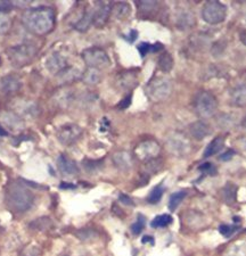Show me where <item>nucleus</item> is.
<instances>
[{
    "mask_svg": "<svg viewBox=\"0 0 246 256\" xmlns=\"http://www.w3.org/2000/svg\"><path fill=\"white\" fill-rule=\"evenodd\" d=\"M84 170L88 173H96L100 170L102 168V160H84L82 162Z\"/></svg>",
    "mask_w": 246,
    "mask_h": 256,
    "instance_id": "c756f323",
    "label": "nucleus"
},
{
    "mask_svg": "<svg viewBox=\"0 0 246 256\" xmlns=\"http://www.w3.org/2000/svg\"><path fill=\"white\" fill-rule=\"evenodd\" d=\"M55 100L56 102H58L60 107H66L73 102V92L68 89L60 90L56 94Z\"/></svg>",
    "mask_w": 246,
    "mask_h": 256,
    "instance_id": "a878e982",
    "label": "nucleus"
},
{
    "mask_svg": "<svg viewBox=\"0 0 246 256\" xmlns=\"http://www.w3.org/2000/svg\"><path fill=\"white\" fill-rule=\"evenodd\" d=\"M156 6H158L156 2H138L139 10H145V12L153 10Z\"/></svg>",
    "mask_w": 246,
    "mask_h": 256,
    "instance_id": "4c0bfd02",
    "label": "nucleus"
},
{
    "mask_svg": "<svg viewBox=\"0 0 246 256\" xmlns=\"http://www.w3.org/2000/svg\"><path fill=\"white\" fill-rule=\"evenodd\" d=\"M237 190L238 188L234 184H227L222 189V198L227 204H234L237 198Z\"/></svg>",
    "mask_w": 246,
    "mask_h": 256,
    "instance_id": "b1692460",
    "label": "nucleus"
},
{
    "mask_svg": "<svg viewBox=\"0 0 246 256\" xmlns=\"http://www.w3.org/2000/svg\"><path fill=\"white\" fill-rule=\"evenodd\" d=\"M172 92V82L166 76H156L146 86V94L152 102H163Z\"/></svg>",
    "mask_w": 246,
    "mask_h": 256,
    "instance_id": "7ed1b4c3",
    "label": "nucleus"
},
{
    "mask_svg": "<svg viewBox=\"0 0 246 256\" xmlns=\"http://www.w3.org/2000/svg\"><path fill=\"white\" fill-rule=\"evenodd\" d=\"M232 102L237 107L246 106V84L237 86L232 92Z\"/></svg>",
    "mask_w": 246,
    "mask_h": 256,
    "instance_id": "aec40b11",
    "label": "nucleus"
},
{
    "mask_svg": "<svg viewBox=\"0 0 246 256\" xmlns=\"http://www.w3.org/2000/svg\"><path fill=\"white\" fill-rule=\"evenodd\" d=\"M12 8V4L10 2H0V12L2 10H7Z\"/></svg>",
    "mask_w": 246,
    "mask_h": 256,
    "instance_id": "49530a36",
    "label": "nucleus"
},
{
    "mask_svg": "<svg viewBox=\"0 0 246 256\" xmlns=\"http://www.w3.org/2000/svg\"><path fill=\"white\" fill-rule=\"evenodd\" d=\"M145 228V218L142 216H138L137 221L131 226V231H132L134 234H139Z\"/></svg>",
    "mask_w": 246,
    "mask_h": 256,
    "instance_id": "72a5a7b5",
    "label": "nucleus"
},
{
    "mask_svg": "<svg viewBox=\"0 0 246 256\" xmlns=\"http://www.w3.org/2000/svg\"><path fill=\"white\" fill-rule=\"evenodd\" d=\"M7 134H8L7 131H5L2 126H0V136H7Z\"/></svg>",
    "mask_w": 246,
    "mask_h": 256,
    "instance_id": "603ef678",
    "label": "nucleus"
},
{
    "mask_svg": "<svg viewBox=\"0 0 246 256\" xmlns=\"http://www.w3.org/2000/svg\"><path fill=\"white\" fill-rule=\"evenodd\" d=\"M57 168H58L62 174L66 178L76 176L79 174V168H78L76 163L68 158L66 155H60V158H57Z\"/></svg>",
    "mask_w": 246,
    "mask_h": 256,
    "instance_id": "f8f14e48",
    "label": "nucleus"
},
{
    "mask_svg": "<svg viewBox=\"0 0 246 256\" xmlns=\"http://www.w3.org/2000/svg\"><path fill=\"white\" fill-rule=\"evenodd\" d=\"M131 99H132V96H131V94H129V96H126L124 99H123V100L120 102V104H118V108L120 110H126V108H128V107L130 106V104H131Z\"/></svg>",
    "mask_w": 246,
    "mask_h": 256,
    "instance_id": "37998d69",
    "label": "nucleus"
},
{
    "mask_svg": "<svg viewBox=\"0 0 246 256\" xmlns=\"http://www.w3.org/2000/svg\"><path fill=\"white\" fill-rule=\"evenodd\" d=\"M234 155H235V152H234L232 150H229L226 152H224V154L221 155L219 158H220V160H224V162H226V160H230L234 158Z\"/></svg>",
    "mask_w": 246,
    "mask_h": 256,
    "instance_id": "a18cd8bd",
    "label": "nucleus"
},
{
    "mask_svg": "<svg viewBox=\"0 0 246 256\" xmlns=\"http://www.w3.org/2000/svg\"><path fill=\"white\" fill-rule=\"evenodd\" d=\"M163 192H164V188L162 184H158L155 187L153 190L150 192L148 197H147V202H148L150 204H158L160 200H161V198L163 196Z\"/></svg>",
    "mask_w": 246,
    "mask_h": 256,
    "instance_id": "2f4dec72",
    "label": "nucleus"
},
{
    "mask_svg": "<svg viewBox=\"0 0 246 256\" xmlns=\"http://www.w3.org/2000/svg\"><path fill=\"white\" fill-rule=\"evenodd\" d=\"M172 224V218L169 214H162V216H158L152 221V228L158 229V228H166L169 224Z\"/></svg>",
    "mask_w": 246,
    "mask_h": 256,
    "instance_id": "cd10ccee",
    "label": "nucleus"
},
{
    "mask_svg": "<svg viewBox=\"0 0 246 256\" xmlns=\"http://www.w3.org/2000/svg\"><path fill=\"white\" fill-rule=\"evenodd\" d=\"M82 60L87 64L88 68L102 70L110 65V60L104 49L98 47H92L82 52Z\"/></svg>",
    "mask_w": 246,
    "mask_h": 256,
    "instance_id": "423d86ee",
    "label": "nucleus"
},
{
    "mask_svg": "<svg viewBox=\"0 0 246 256\" xmlns=\"http://www.w3.org/2000/svg\"><path fill=\"white\" fill-rule=\"evenodd\" d=\"M158 68L161 70L162 72L168 73V72L171 71L172 68H174V58H172V56L170 55V54L169 52H164L158 57Z\"/></svg>",
    "mask_w": 246,
    "mask_h": 256,
    "instance_id": "393cba45",
    "label": "nucleus"
},
{
    "mask_svg": "<svg viewBox=\"0 0 246 256\" xmlns=\"http://www.w3.org/2000/svg\"><path fill=\"white\" fill-rule=\"evenodd\" d=\"M44 65H46L48 71L52 74H55V76H57V74L60 73L68 66L66 58L60 52H52V55H49L46 62H44Z\"/></svg>",
    "mask_w": 246,
    "mask_h": 256,
    "instance_id": "9b49d317",
    "label": "nucleus"
},
{
    "mask_svg": "<svg viewBox=\"0 0 246 256\" xmlns=\"http://www.w3.org/2000/svg\"><path fill=\"white\" fill-rule=\"evenodd\" d=\"M34 195L20 184H10L6 190V203L15 212H26L34 205Z\"/></svg>",
    "mask_w": 246,
    "mask_h": 256,
    "instance_id": "f03ea898",
    "label": "nucleus"
},
{
    "mask_svg": "<svg viewBox=\"0 0 246 256\" xmlns=\"http://www.w3.org/2000/svg\"><path fill=\"white\" fill-rule=\"evenodd\" d=\"M102 72L100 70L88 68L86 70L84 73L82 74L81 79L88 86H96L102 81Z\"/></svg>",
    "mask_w": 246,
    "mask_h": 256,
    "instance_id": "a211bd4d",
    "label": "nucleus"
},
{
    "mask_svg": "<svg viewBox=\"0 0 246 256\" xmlns=\"http://www.w3.org/2000/svg\"><path fill=\"white\" fill-rule=\"evenodd\" d=\"M113 163L121 171H129L134 165V158L129 152L118 150L112 156Z\"/></svg>",
    "mask_w": 246,
    "mask_h": 256,
    "instance_id": "4468645a",
    "label": "nucleus"
},
{
    "mask_svg": "<svg viewBox=\"0 0 246 256\" xmlns=\"http://www.w3.org/2000/svg\"><path fill=\"white\" fill-rule=\"evenodd\" d=\"M110 13L118 20H126L131 13V7L126 2H118L112 7Z\"/></svg>",
    "mask_w": 246,
    "mask_h": 256,
    "instance_id": "4be33fe9",
    "label": "nucleus"
},
{
    "mask_svg": "<svg viewBox=\"0 0 246 256\" xmlns=\"http://www.w3.org/2000/svg\"><path fill=\"white\" fill-rule=\"evenodd\" d=\"M166 146L172 155L178 158H184L192 150V144L186 136L180 132H172L168 136L166 140Z\"/></svg>",
    "mask_w": 246,
    "mask_h": 256,
    "instance_id": "39448f33",
    "label": "nucleus"
},
{
    "mask_svg": "<svg viewBox=\"0 0 246 256\" xmlns=\"http://www.w3.org/2000/svg\"><path fill=\"white\" fill-rule=\"evenodd\" d=\"M40 255V250L36 246H30L26 247L24 250V253L22 254V256H39Z\"/></svg>",
    "mask_w": 246,
    "mask_h": 256,
    "instance_id": "79ce46f5",
    "label": "nucleus"
},
{
    "mask_svg": "<svg viewBox=\"0 0 246 256\" xmlns=\"http://www.w3.org/2000/svg\"><path fill=\"white\" fill-rule=\"evenodd\" d=\"M240 144H242V147H243V150L246 152V138L242 140V142H240Z\"/></svg>",
    "mask_w": 246,
    "mask_h": 256,
    "instance_id": "3c124183",
    "label": "nucleus"
},
{
    "mask_svg": "<svg viewBox=\"0 0 246 256\" xmlns=\"http://www.w3.org/2000/svg\"><path fill=\"white\" fill-rule=\"evenodd\" d=\"M160 152H161V146L154 139L144 140L134 148V155L140 160H144V162L158 158Z\"/></svg>",
    "mask_w": 246,
    "mask_h": 256,
    "instance_id": "1a4fd4ad",
    "label": "nucleus"
},
{
    "mask_svg": "<svg viewBox=\"0 0 246 256\" xmlns=\"http://www.w3.org/2000/svg\"><path fill=\"white\" fill-rule=\"evenodd\" d=\"M60 188H74V186H73V184H68V186L60 184Z\"/></svg>",
    "mask_w": 246,
    "mask_h": 256,
    "instance_id": "864d4df0",
    "label": "nucleus"
},
{
    "mask_svg": "<svg viewBox=\"0 0 246 256\" xmlns=\"http://www.w3.org/2000/svg\"><path fill=\"white\" fill-rule=\"evenodd\" d=\"M116 84L122 90H132L138 84V76L136 71L129 70V71H123L118 73L116 76Z\"/></svg>",
    "mask_w": 246,
    "mask_h": 256,
    "instance_id": "ddd939ff",
    "label": "nucleus"
},
{
    "mask_svg": "<svg viewBox=\"0 0 246 256\" xmlns=\"http://www.w3.org/2000/svg\"><path fill=\"white\" fill-rule=\"evenodd\" d=\"M224 146V139L222 137H216L212 140V142L208 144L206 150L204 152V158H211L218 154V152L222 150Z\"/></svg>",
    "mask_w": 246,
    "mask_h": 256,
    "instance_id": "412c9836",
    "label": "nucleus"
},
{
    "mask_svg": "<svg viewBox=\"0 0 246 256\" xmlns=\"http://www.w3.org/2000/svg\"><path fill=\"white\" fill-rule=\"evenodd\" d=\"M137 36H138L137 31H134V30H132V31L130 32V36H128V38H126V40H129L130 42H134V41L137 39Z\"/></svg>",
    "mask_w": 246,
    "mask_h": 256,
    "instance_id": "de8ad7c7",
    "label": "nucleus"
},
{
    "mask_svg": "<svg viewBox=\"0 0 246 256\" xmlns=\"http://www.w3.org/2000/svg\"><path fill=\"white\" fill-rule=\"evenodd\" d=\"M218 124L222 128H230L234 126V120L232 118V115L222 114L218 120Z\"/></svg>",
    "mask_w": 246,
    "mask_h": 256,
    "instance_id": "c9c22d12",
    "label": "nucleus"
},
{
    "mask_svg": "<svg viewBox=\"0 0 246 256\" xmlns=\"http://www.w3.org/2000/svg\"><path fill=\"white\" fill-rule=\"evenodd\" d=\"M224 256H246V244L245 242H237L232 246V248H229L226 252Z\"/></svg>",
    "mask_w": 246,
    "mask_h": 256,
    "instance_id": "473e14b6",
    "label": "nucleus"
},
{
    "mask_svg": "<svg viewBox=\"0 0 246 256\" xmlns=\"http://www.w3.org/2000/svg\"><path fill=\"white\" fill-rule=\"evenodd\" d=\"M226 15H227V10H226L224 5L219 2H216V0L205 2L203 6V20L208 24H219L224 22Z\"/></svg>",
    "mask_w": 246,
    "mask_h": 256,
    "instance_id": "6e6552de",
    "label": "nucleus"
},
{
    "mask_svg": "<svg viewBox=\"0 0 246 256\" xmlns=\"http://www.w3.org/2000/svg\"><path fill=\"white\" fill-rule=\"evenodd\" d=\"M200 171H202L205 174L208 176H214L216 173V168L213 166V164L211 163H205L202 166H200Z\"/></svg>",
    "mask_w": 246,
    "mask_h": 256,
    "instance_id": "ea45409f",
    "label": "nucleus"
},
{
    "mask_svg": "<svg viewBox=\"0 0 246 256\" xmlns=\"http://www.w3.org/2000/svg\"><path fill=\"white\" fill-rule=\"evenodd\" d=\"M92 23H94V10H88L84 14V16L78 20V23H76L74 28L78 31L84 32L88 30Z\"/></svg>",
    "mask_w": 246,
    "mask_h": 256,
    "instance_id": "5701e85b",
    "label": "nucleus"
},
{
    "mask_svg": "<svg viewBox=\"0 0 246 256\" xmlns=\"http://www.w3.org/2000/svg\"><path fill=\"white\" fill-rule=\"evenodd\" d=\"M0 86H2V90L4 92H15L20 88V80L15 76H8L4 78L2 82H0Z\"/></svg>",
    "mask_w": 246,
    "mask_h": 256,
    "instance_id": "f3484780",
    "label": "nucleus"
},
{
    "mask_svg": "<svg viewBox=\"0 0 246 256\" xmlns=\"http://www.w3.org/2000/svg\"><path fill=\"white\" fill-rule=\"evenodd\" d=\"M23 23L31 32L42 36L54 28L55 15L50 7H34L26 10L23 14Z\"/></svg>",
    "mask_w": 246,
    "mask_h": 256,
    "instance_id": "f257e3e1",
    "label": "nucleus"
},
{
    "mask_svg": "<svg viewBox=\"0 0 246 256\" xmlns=\"http://www.w3.org/2000/svg\"><path fill=\"white\" fill-rule=\"evenodd\" d=\"M110 10H112V7L110 4L97 2L95 10H94V24L98 28L105 26L110 14Z\"/></svg>",
    "mask_w": 246,
    "mask_h": 256,
    "instance_id": "2eb2a0df",
    "label": "nucleus"
},
{
    "mask_svg": "<svg viewBox=\"0 0 246 256\" xmlns=\"http://www.w3.org/2000/svg\"><path fill=\"white\" fill-rule=\"evenodd\" d=\"M76 236L79 237V239H81V240H89V239L96 237V232L90 229H82L80 231H78Z\"/></svg>",
    "mask_w": 246,
    "mask_h": 256,
    "instance_id": "f704fd0d",
    "label": "nucleus"
},
{
    "mask_svg": "<svg viewBox=\"0 0 246 256\" xmlns=\"http://www.w3.org/2000/svg\"><path fill=\"white\" fill-rule=\"evenodd\" d=\"M190 131L192 138L196 140H203L211 134V128L208 123H205L203 121H198L190 124Z\"/></svg>",
    "mask_w": 246,
    "mask_h": 256,
    "instance_id": "dca6fc26",
    "label": "nucleus"
},
{
    "mask_svg": "<svg viewBox=\"0 0 246 256\" xmlns=\"http://www.w3.org/2000/svg\"><path fill=\"white\" fill-rule=\"evenodd\" d=\"M84 130L76 124L63 126L57 132V139L64 146H71L81 138Z\"/></svg>",
    "mask_w": 246,
    "mask_h": 256,
    "instance_id": "9d476101",
    "label": "nucleus"
},
{
    "mask_svg": "<svg viewBox=\"0 0 246 256\" xmlns=\"http://www.w3.org/2000/svg\"><path fill=\"white\" fill-rule=\"evenodd\" d=\"M240 41H242V44H245V46H246V30L240 31Z\"/></svg>",
    "mask_w": 246,
    "mask_h": 256,
    "instance_id": "09e8293b",
    "label": "nucleus"
},
{
    "mask_svg": "<svg viewBox=\"0 0 246 256\" xmlns=\"http://www.w3.org/2000/svg\"><path fill=\"white\" fill-rule=\"evenodd\" d=\"M56 76H57V80H58L60 84H71V82L78 80L82 76L76 68L68 66L66 68L57 74Z\"/></svg>",
    "mask_w": 246,
    "mask_h": 256,
    "instance_id": "6ab92c4d",
    "label": "nucleus"
},
{
    "mask_svg": "<svg viewBox=\"0 0 246 256\" xmlns=\"http://www.w3.org/2000/svg\"><path fill=\"white\" fill-rule=\"evenodd\" d=\"M195 23V18L192 13H188V12H184L179 15L178 18V26L180 28H186L192 26V24Z\"/></svg>",
    "mask_w": 246,
    "mask_h": 256,
    "instance_id": "c85d7f7f",
    "label": "nucleus"
},
{
    "mask_svg": "<svg viewBox=\"0 0 246 256\" xmlns=\"http://www.w3.org/2000/svg\"><path fill=\"white\" fill-rule=\"evenodd\" d=\"M138 52L140 54L142 57H145L147 54L153 52V44H150L147 42H142L138 46Z\"/></svg>",
    "mask_w": 246,
    "mask_h": 256,
    "instance_id": "58836bf2",
    "label": "nucleus"
},
{
    "mask_svg": "<svg viewBox=\"0 0 246 256\" xmlns=\"http://www.w3.org/2000/svg\"><path fill=\"white\" fill-rule=\"evenodd\" d=\"M194 107L200 118H212L218 110L216 98L208 92H200L194 99Z\"/></svg>",
    "mask_w": 246,
    "mask_h": 256,
    "instance_id": "20e7f679",
    "label": "nucleus"
},
{
    "mask_svg": "<svg viewBox=\"0 0 246 256\" xmlns=\"http://www.w3.org/2000/svg\"><path fill=\"white\" fill-rule=\"evenodd\" d=\"M118 200H120L121 203L124 205H130V206L134 205L132 200H131L128 195H124V194H121V195L118 196Z\"/></svg>",
    "mask_w": 246,
    "mask_h": 256,
    "instance_id": "c03bdc74",
    "label": "nucleus"
},
{
    "mask_svg": "<svg viewBox=\"0 0 246 256\" xmlns=\"http://www.w3.org/2000/svg\"><path fill=\"white\" fill-rule=\"evenodd\" d=\"M144 244H146V242H150V244H154V239L152 238V237H150V236H145L142 238V240Z\"/></svg>",
    "mask_w": 246,
    "mask_h": 256,
    "instance_id": "8fccbe9b",
    "label": "nucleus"
},
{
    "mask_svg": "<svg viewBox=\"0 0 246 256\" xmlns=\"http://www.w3.org/2000/svg\"><path fill=\"white\" fill-rule=\"evenodd\" d=\"M186 196H187L186 192H178L172 194V195L170 196V200H169L170 210H177V208L180 204H182V202L184 200V198Z\"/></svg>",
    "mask_w": 246,
    "mask_h": 256,
    "instance_id": "7c9ffc66",
    "label": "nucleus"
},
{
    "mask_svg": "<svg viewBox=\"0 0 246 256\" xmlns=\"http://www.w3.org/2000/svg\"><path fill=\"white\" fill-rule=\"evenodd\" d=\"M163 162L161 158H153L145 162V174H155L162 170Z\"/></svg>",
    "mask_w": 246,
    "mask_h": 256,
    "instance_id": "bb28decb",
    "label": "nucleus"
},
{
    "mask_svg": "<svg viewBox=\"0 0 246 256\" xmlns=\"http://www.w3.org/2000/svg\"><path fill=\"white\" fill-rule=\"evenodd\" d=\"M10 26V20L6 15L0 14V32H5Z\"/></svg>",
    "mask_w": 246,
    "mask_h": 256,
    "instance_id": "a19ab883",
    "label": "nucleus"
},
{
    "mask_svg": "<svg viewBox=\"0 0 246 256\" xmlns=\"http://www.w3.org/2000/svg\"><path fill=\"white\" fill-rule=\"evenodd\" d=\"M237 230L236 226H228V224H224L219 226V232L222 234L224 237H230L232 234L235 232Z\"/></svg>",
    "mask_w": 246,
    "mask_h": 256,
    "instance_id": "e433bc0d",
    "label": "nucleus"
},
{
    "mask_svg": "<svg viewBox=\"0 0 246 256\" xmlns=\"http://www.w3.org/2000/svg\"><path fill=\"white\" fill-rule=\"evenodd\" d=\"M10 58L14 66H22L28 65L30 62L34 58L36 54V48L34 44H23L20 46L10 49Z\"/></svg>",
    "mask_w": 246,
    "mask_h": 256,
    "instance_id": "0eeeda50",
    "label": "nucleus"
}]
</instances>
